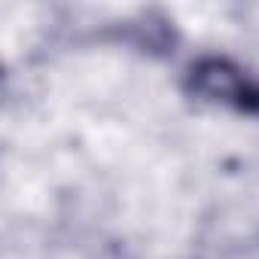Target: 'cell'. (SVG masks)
I'll return each mask as SVG.
<instances>
[{"label": "cell", "mask_w": 259, "mask_h": 259, "mask_svg": "<svg viewBox=\"0 0 259 259\" xmlns=\"http://www.w3.org/2000/svg\"><path fill=\"white\" fill-rule=\"evenodd\" d=\"M186 92L210 107L259 116V79H253L241 64L229 58H198L186 70Z\"/></svg>", "instance_id": "6da1fadb"}]
</instances>
